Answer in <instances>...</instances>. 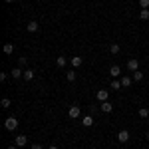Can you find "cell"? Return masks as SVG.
<instances>
[{"label":"cell","mask_w":149,"mask_h":149,"mask_svg":"<svg viewBox=\"0 0 149 149\" xmlns=\"http://www.w3.org/2000/svg\"><path fill=\"white\" fill-rule=\"evenodd\" d=\"M145 135H147V137H149V129H147V133H145Z\"/></svg>","instance_id":"obj_31"},{"label":"cell","mask_w":149,"mask_h":149,"mask_svg":"<svg viewBox=\"0 0 149 149\" xmlns=\"http://www.w3.org/2000/svg\"><path fill=\"white\" fill-rule=\"evenodd\" d=\"M127 68H129V72H131V74H133V72H137V70H139V60L131 58V60L127 62Z\"/></svg>","instance_id":"obj_5"},{"label":"cell","mask_w":149,"mask_h":149,"mask_svg":"<svg viewBox=\"0 0 149 149\" xmlns=\"http://www.w3.org/2000/svg\"><path fill=\"white\" fill-rule=\"evenodd\" d=\"M8 149H18V145H16V143H12V145H8Z\"/></svg>","instance_id":"obj_28"},{"label":"cell","mask_w":149,"mask_h":149,"mask_svg":"<svg viewBox=\"0 0 149 149\" xmlns=\"http://www.w3.org/2000/svg\"><path fill=\"white\" fill-rule=\"evenodd\" d=\"M131 78H133V81H141V80H143V74H141V70L133 72V74H131Z\"/></svg>","instance_id":"obj_19"},{"label":"cell","mask_w":149,"mask_h":149,"mask_svg":"<svg viewBox=\"0 0 149 149\" xmlns=\"http://www.w3.org/2000/svg\"><path fill=\"white\" fill-rule=\"evenodd\" d=\"M119 50H121V46H119V44H109V52H111V54H119Z\"/></svg>","instance_id":"obj_21"},{"label":"cell","mask_w":149,"mask_h":149,"mask_svg":"<svg viewBox=\"0 0 149 149\" xmlns=\"http://www.w3.org/2000/svg\"><path fill=\"white\" fill-rule=\"evenodd\" d=\"M18 127V119L16 117H8L6 121H4V129H8V131H14Z\"/></svg>","instance_id":"obj_1"},{"label":"cell","mask_w":149,"mask_h":149,"mask_svg":"<svg viewBox=\"0 0 149 149\" xmlns=\"http://www.w3.org/2000/svg\"><path fill=\"white\" fill-rule=\"evenodd\" d=\"M48 149H60V147H58V145H50Z\"/></svg>","instance_id":"obj_29"},{"label":"cell","mask_w":149,"mask_h":149,"mask_svg":"<svg viewBox=\"0 0 149 149\" xmlns=\"http://www.w3.org/2000/svg\"><path fill=\"white\" fill-rule=\"evenodd\" d=\"M38 28H40V26H38V22H36V20H30V22H28V26H26V30H28V32H32V34H34V32H38Z\"/></svg>","instance_id":"obj_8"},{"label":"cell","mask_w":149,"mask_h":149,"mask_svg":"<svg viewBox=\"0 0 149 149\" xmlns=\"http://www.w3.org/2000/svg\"><path fill=\"white\" fill-rule=\"evenodd\" d=\"M10 100H8V97H2V102H0V105H2V107H10Z\"/></svg>","instance_id":"obj_23"},{"label":"cell","mask_w":149,"mask_h":149,"mask_svg":"<svg viewBox=\"0 0 149 149\" xmlns=\"http://www.w3.org/2000/svg\"><path fill=\"white\" fill-rule=\"evenodd\" d=\"M109 76H111V78H119V76H121V68H119V66H111V68H109Z\"/></svg>","instance_id":"obj_9"},{"label":"cell","mask_w":149,"mask_h":149,"mask_svg":"<svg viewBox=\"0 0 149 149\" xmlns=\"http://www.w3.org/2000/svg\"><path fill=\"white\" fill-rule=\"evenodd\" d=\"M32 149H44V147H42L40 143H34V145H32Z\"/></svg>","instance_id":"obj_27"},{"label":"cell","mask_w":149,"mask_h":149,"mask_svg":"<svg viewBox=\"0 0 149 149\" xmlns=\"http://www.w3.org/2000/svg\"><path fill=\"white\" fill-rule=\"evenodd\" d=\"M100 109H102L103 113H111V109H113V105L109 102H102V105H100Z\"/></svg>","instance_id":"obj_7"},{"label":"cell","mask_w":149,"mask_h":149,"mask_svg":"<svg viewBox=\"0 0 149 149\" xmlns=\"http://www.w3.org/2000/svg\"><path fill=\"white\" fill-rule=\"evenodd\" d=\"M139 8H141V10H147L149 8V0H139Z\"/></svg>","instance_id":"obj_22"},{"label":"cell","mask_w":149,"mask_h":149,"mask_svg":"<svg viewBox=\"0 0 149 149\" xmlns=\"http://www.w3.org/2000/svg\"><path fill=\"white\" fill-rule=\"evenodd\" d=\"M76 78H78V76H76V70H68V72H66V80H68L70 84H74Z\"/></svg>","instance_id":"obj_14"},{"label":"cell","mask_w":149,"mask_h":149,"mask_svg":"<svg viewBox=\"0 0 149 149\" xmlns=\"http://www.w3.org/2000/svg\"><path fill=\"white\" fill-rule=\"evenodd\" d=\"M117 141H119V143H127V141H129V131H127V129H119V131H117Z\"/></svg>","instance_id":"obj_3"},{"label":"cell","mask_w":149,"mask_h":149,"mask_svg":"<svg viewBox=\"0 0 149 149\" xmlns=\"http://www.w3.org/2000/svg\"><path fill=\"white\" fill-rule=\"evenodd\" d=\"M66 64H68V60H66V58H64V56H58V60H56V66H58V68H64Z\"/></svg>","instance_id":"obj_17"},{"label":"cell","mask_w":149,"mask_h":149,"mask_svg":"<svg viewBox=\"0 0 149 149\" xmlns=\"http://www.w3.org/2000/svg\"><path fill=\"white\" fill-rule=\"evenodd\" d=\"M95 97H97L100 102H109V92H107V90H97Z\"/></svg>","instance_id":"obj_4"},{"label":"cell","mask_w":149,"mask_h":149,"mask_svg":"<svg viewBox=\"0 0 149 149\" xmlns=\"http://www.w3.org/2000/svg\"><path fill=\"white\" fill-rule=\"evenodd\" d=\"M68 115L72 117V119H78L81 115V109L78 107V105H70V109H68Z\"/></svg>","instance_id":"obj_2"},{"label":"cell","mask_w":149,"mask_h":149,"mask_svg":"<svg viewBox=\"0 0 149 149\" xmlns=\"http://www.w3.org/2000/svg\"><path fill=\"white\" fill-rule=\"evenodd\" d=\"M121 88H129L131 84H133V78H129V76H121Z\"/></svg>","instance_id":"obj_11"},{"label":"cell","mask_w":149,"mask_h":149,"mask_svg":"<svg viewBox=\"0 0 149 149\" xmlns=\"http://www.w3.org/2000/svg\"><path fill=\"white\" fill-rule=\"evenodd\" d=\"M81 64H84V60H81L80 56H74V58H70V66L76 70V68H80Z\"/></svg>","instance_id":"obj_6"},{"label":"cell","mask_w":149,"mask_h":149,"mask_svg":"<svg viewBox=\"0 0 149 149\" xmlns=\"http://www.w3.org/2000/svg\"><path fill=\"white\" fill-rule=\"evenodd\" d=\"M26 64H28V60H26V58H20V60H18V66H20V68H26Z\"/></svg>","instance_id":"obj_25"},{"label":"cell","mask_w":149,"mask_h":149,"mask_svg":"<svg viewBox=\"0 0 149 149\" xmlns=\"http://www.w3.org/2000/svg\"><path fill=\"white\" fill-rule=\"evenodd\" d=\"M34 76H36L34 70H30V68L24 70V80H26V81H32V80H34Z\"/></svg>","instance_id":"obj_12"},{"label":"cell","mask_w":149,"mask_h":149,"mask_svg":"<svg viewBox=\"0 0 149 149\" xmlns=\"http://www.w3.org/2000/svg\"><path fill=\"white\" fill-rule=\"evenodd\" d=\"M81 125H84V127H92V125H93V117H92V115H84Z\"/></svg>","instance_id":"obj_13"},{"label":"cell","mask_w":149,"mask_h":149,"mask_svg":"<svg viewBox=\"0 0 149 149\" xmlns=\"http://www.w3.org/2000/svg\"><path fill=\"white\" fill-rule=\"evenodd\" d=\"M4 2H6V4H10V2H14V0H4Z\"/></svg>","instance_id":"obj_30"},{"label":"cell","mask_w":149,"mask_h":149,"mask_svg":"<svg viewBox=\"0 0 149 149\" xmlns=\"http://www.w3.org/2000/svg\"><path fill=\"white\" fill-rule=\"evenodd\" d=\"M6 78H8V74H4V72H2V74H0V81H6Z\"/></svg>","instance_id":"obj_26"},{"label":"cell","mask_w":149,"mask_h":149,"mask_svg":"<svg viewBox=\"0 0 149 149\" xmlns=\"http://www.w3.org/2000/svg\"><path fill=\"white\" fill-rule=\"evenodd\" d=\"M2 50H4V54H6V56H10L12 52H14V44H4Z\"/></svg>","instance_id":"obj_18"},{"label":"cell","mask_w":149,"mask_h":149,"mask_svg":"<svg viewBox=\"0 0 149 149\" xmlns=\"http://www.w3.org/2000/svg\"><path fill=\"white\" fill-rule=\"evenodd\" d=\"M90 149H97V147H90Z\"/></svg>","instance_id":"obj_32"},{"label":"cell","mask_w":149,"mask_h":149,"mask_svg":"<svg viewBox=\"0 0 149 149\" xmlns=\"http://www.w3.org/2000/svg\"><path fill=\"white\" fill-rule=\"evenodd\" d=\"M119 88H121V81H119V80L111 81V90H119Z\"/></svg>","instance_id":"obj_24"},{"label":"cell","mask_w":149,"mask_h":149,"mask_svg":"<svg viewBox=\"0 0 149 149\" xmlns=\"http://www.w3.org/2000/svg\"><path fill=\"white\" fill-rule=\"evenodd\" d=\"M14 143H16L18 147H24V145L28 143V137H26V135H18V137L14 139Z\"/></svg>","instance_id":"obj_10"},{"label":"cell","mask_w":149,"mask_h":149,"mask_svg":"<svg viewBox=\"0 0 149 149\" xmlns=\"http://www.w3.org/2000/svg\"><path fill=\"white\" fill-rule=\"evenodd\" d=\"M12 78H14V80H18V78H24L22 68H14V70H12Z\"/></svg>","instance_id":"obj_15"},{"label":"cell","mask_w":149,"mask_h":149,"mask_svg":"<svg viewBox=\"0 0 149 149\" xmlns=\"http://www.w3.org/2000/svg\"><path fill=\"white\" fill-rule=\"evenodd\" d=\"M139 117H141V119H149V109L147 107H139Z\"/></svg>","instance_id":"obj_16"},{"label":"cell","mask_w":149,"mask_h":149,"mask_svg":"<svg viewBox=\"0 0 149 149\" xmlns=\"http://www.w3.org/2000/svg\"><path fill=\"white\" fill-rule=\"evenodd\" d=\"M139 20H143V22L149 20V8L147 10H139Z\"/></svg>","instance_id":"obj_20"}]
</instances>
